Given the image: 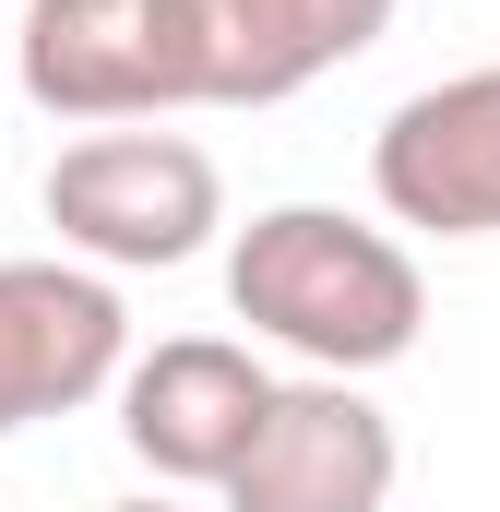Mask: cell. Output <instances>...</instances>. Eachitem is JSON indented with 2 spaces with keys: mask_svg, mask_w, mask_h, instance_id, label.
I'll use <instances>...</instances> for the list:
<instances>
[{
  "mask_svg": "<svg viewBox=\"0 0 500 512\" xmlns=\"http://www.w3.org/2000/svg\"><path fill=\"white\" fill-rule=\"evenodd\" d=\"M393 477H405V441L358 382H274L250 453L215 477L227 512H393Z\"/></svg>",
  "mask_w": 500,
  "mask_h": 512,
  "instance_id": "obj_3",
  "label": "cell"
},
{
  "mask_svg": "<svg viewBox=\"0 0 500 512\" xmlns=\"http://www.w3.org/2000/svg\"><path fill=\"white\" fill-rule=\"evenodd\" d=\"M143 36L167 108H286L334 72L298 0H143Z\"/></svg>",
  "mask_w": 500,
  "mask_h": 512,
  "instance_id": "obj_7",
  "label": "cell"
},
{
  "mask_svg": "<svg viewBox=\"0 0 500 512\" xmlns=\"http://www.w3.org/2000/svg\"><path fill=\"white\" fill-rule=\"evenodd\" d=\"M108 393H120L131 465H143L155 489H215V477L250 453L262 405H274V370H262L250 346H227V334H167V346L120 358Z\"/></svg>",
  "mask_w": 500,
  "mask_h": 512,
  "instance_id": "obj_4",
  "label": "cell"
},
{
  "mask_svg": "<svg viewBox=\"0 0 500 512\" xmlns=\"http://www.w3.org/2000/svg\"><path fill=\"white\" fill-rule=\"evenodd\" d=\"M370 191L417 239H500V60L417 84L370 143Z\"/></svg>",
  "mask_w": 500,
  "mask_h": 512,
  "instance_id": "obj_5",
  "label": "cell"
},
{
  "mask_svg": "<svg viewBox=\"0 0 500 512\" xmlns=\"http://www.w3.org/2000/svg\"><path fill=\"white\" fill-rule=\"evenodd\" d=\"M227 310H239L262 346L310 358L322 382H370L417 346L429 322V274L417 251L346 215V203H262L239 239H227Z\"/></svg>",
  "mask_w": 500,
  "mask_h": 512,
  "instance_id": "obj_1",
  "label": "cell"
},
{
  "mask_svg": "<svg viewBox=\"0 0 500 512\" xmlns=\"http://www.w3.org/2000/svg\"><path fill=\"white\" fill-rule=\"evenodd\" d=\"M108 512H179V501H108Z\"/></svg>",
  "mask_w": 500,
  "mask_h": 512,
  "instance_id": "obj_10",
  "label": "cell"
},
{
  "mask_svg": "<svg viewBox=\"0 0 500 512\" xmlns=\"http://www.w3.org/2000/svg\"><path fill=\"white\" fill-rule=\"evenodd\" d=\"M131 358V310L108 274L84 262H0V441L36 417H72L120 382Z\"/></svg>",
  "mask_w": 500,
  "mask_h": 512,
  "instance_id": "obj_6",
  "label": "cell"
},
{
  "mask_svg": "<svg viewBox=\"0 0 500 512\" xmlns=\"http://www.w3.org/2000/svg\"><path fill=\"white\" fill-rule=\"evenodd\" d=\"M36 203L60 227V262H84V274H167V262L215 251V227H227L215 155L191 131H155V120L60 143L48 179H36Z\"/></svg>",
  "mask_w": 500,
  "mask_h": 512,
  "instance_id": "obj_2",
  "label": "cell"
},
{
  "mask_svg": "<svg viewBox=\"0 0 500 512\" xmlns=\"http://www.w3.org/2000/svg\"><path fill=\"white\" fill-rule=\"evenodd\" d=\"M12 84L72 131H120V120H167V84H155V36H143V0H24V36H12Z\"/></svg>",
  "mask_w": 500,
  "mask_h": 512,
  "instance_id": "obj_8",
  "label": "cell"
},
{
  "mask_svg": "<svg viewBox=\"0 0 500 512\" xmlns=\"http://www.w3.org/2000/svg\"><path fill=\"white\" fill-rule=\"evenodd\" d=\"M298 12H310L322 60H358V48H381V24H393V0H298Z\"/></svg>",
  "mask_w": 500,
  "mask_h": 512,
  "instance_id": "obj_9",
  "label": "cell"
}]
</instances>
